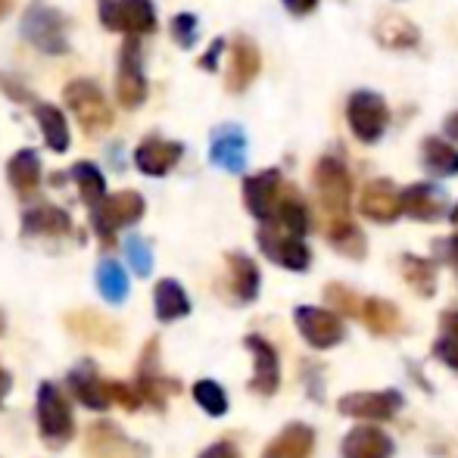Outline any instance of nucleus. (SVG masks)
<instances>
[{
  "label": "nucleus",
  "mask_w": 458,
  "mask_h": 458,
  "mask_svg": "<svg viewBox=\"0 0 458 458\" xmlns=\"http://www.w3.org/2000/svg\"><path fill=\"white\" fill-rule=\"evenodd\" d=\"M315 191H318V199L325 206V212L331 216V222L337 218H350V193H352V182L350 172L340 159L325 157L315 165Z\"/></svg>",
  "instance_id": "nucleus-1"
},
{
  "label": "nucleus",
  "mask_w": 458,
  "mask_h": 458,
  "mask_svg": "<svg viewBox=\"0 0 458 458\" xmlns=\"http://www.w3.org/2000/svg\"><path fill=\"white\" fill-rule=\"evenodd\" d=\"M346 122H350V131L356 134L362 144H374V140L384 138L386 125H390V109H386L380 94L359 91L346 103Z\"/></svg>",
  "instance_id": "nucleus-2"
},
{
  "label": "nucleus",
  "mask_w": 458,
  "mask_h": 458,
  "mask_svg": "<svg viewBox=\"0 0 458 458\" xmlns=\"http://www.w3.org/2000/svg\"><path fill=\"white\" fill-rule=\"evenodd\" d=\"M405 405L403 393L396 390H362V393H346L340 396L337 409L346 418H362V421H386Z\"/></svg>",
  "instance_id": "nucleus-3"
},
{
  "label": "nucleus",
  "mask_w": 458,
  "mask_h": 458,
  "mask_svg": "<svg viewBox=\"0 0 458 458\" xmlns=\"http://www.w3.org/2000/svg\"><path fill=\"white\" fill-rule=\"evenodd\" d=\"M100 19L113 31H131V35H147L157 29V13L150 0H103Z\"/></svg>",
  "instance_id": "nucleus-4"
},
{
  "label": "nucleus",
  "mask_w": 458,
  "mask_h": 458,
  "mask_svg": "<svg viewBox=\"0 0 458 458\" xmlns=\"http://www.w3.org/2000/svg\"><path fill=\"white\" fill-rule=\"evenodd\" d=\"M66 103L75 109V115H79L81 128L88 134H100L113 125V113H109L106 100H103L100 88L94 81H72L66 88Z\"/></svg>",
  "instance_id": "nucleus-5"
},
{
  "label": "nucleus",
  "mask_w": 458,
  "mask_h": 458,
  "mask_svg": "<svg viewBox=\"0 0 458 458\" xmlns=\"http://www.w3.org/2000/svg\"><path fill=\"white\" fill-rule=\"evenodd\" d=\"M22 35L44 54H66V29H63L60 13L44 4H31L25 13Z\"/></svg>",
  "instance_id": "nucleus-6"
},
{
  "label": "nucleus",
  "mask_w": 458,
  "mask_h": 458,
  "mask_svg": "<svg viewBox=\"0 0 458 458\" xmlns=\"http://www.w3.org/2000/svg\"><path fill=\"white\" fill-rule=\"evenodd\" d=\"M293 318H296V331L302 334V340L312 350H331V346H337L344 340V321L331 309L300 306Z\"/></svg>",
  "instance_id": "nucleus-7"
},
{
  "label": "nucleus",
  "mask_w": 458,
  "mask_h": 458,
  "mask_svg": "<svg viewBox=\"0 0 458 458\" xmlns=\"http://www.w3.org/2000/svg\"><path fill=\"white\" fill-rule=\"evenodd\" d=\"M140 212H144V199H140V193H134V191H122V193H115V197H103L100 203L94 206V228L100 231V234H113V231L122 228V225L138 222Z\"/></svg>",
  "instance_id": "nucleus-8"
},
{
  "label": "nucleus",
  "mask_w": 458,
  "mask_h": 458,
  "mask_svg": "<svg viewBox=\"0 0 458 458\" xmlns=\"http://www.w3.org/2000/svg\"><path fill=\"white\" fill-rule=\"evenodd\" d=\"M359 209H362L365 218L371 222H396L403 216V203H399V191L393 182L386 178H374L362 187V197H359Z\"/></svg>",
  "instance_id": "nucleus-9"
},
{
  "label": "nucleus",
  "mask_w": 458,
  "mask_h": 458,
  "mask_svg": "<svg viewBox=\"0 0 458 458\" xmlns=\"http://www.w3.org/2000/svg\"><path fill=\"white\" fill-rule=\"evenodd\" d=\"M259 247L266 250L268 259H275L277 266L290 268V272H306L312 256L309 247L302 243V237H290V234H277L272 228L259 231Z\"/></svg>",
  "instance_id": "nucleus-10"
},
{
  "label": "nucleus",
  "mask_w": 458,
  "mask_h": 458,
  "mask_svg": "<svg viewBox=\"0 0 458 458\" xmlns=\"http://www.w3.org/2000/svg\"><path fill=\"white\" fill-rule=\"evenodd\" d=\"M243 197H247V206L259 222H272L277 199H281V175L275 169L259 172V175L247 178L243 184Z\"/></svg>",
  "instance_id": "nucleus-11"
},
{
  "label": "nucleus",
  "mask_w": 458,
  "mask_h": 458,
  "mask_svg": "<svg viewBox=\"0 0 458 458\" xmlns=\"http://www.w3.org/2000/svg\"><path fill=\"white\" fill-rule=\"evenodd\" d=\"M243 344H247V350L253 352V365H256L253 384L250 386H253L259 396H272L277 386H281V362H277L275 346L262 337H247Z\"/></svg>",
  "instance_id": "nucleus-12"
},
{
  "label": "nucleus",
  "mask_w": 458,
  "mask_h": 458,
  "mask_svg": "<svg viewBox=\"0 0 458 458\" xmlns=\"http://www.w3.org/2000/svg\"><path fill=\"white\" fill-rule=\"evenodd\" d=\"M147 100V81L140 72V47L138 41H128L122 50V72H119V103L125 109H138Z\"/></svg>",
  "instance_id": "nucleus-13"
},
{
  "label": "nucleus",
  "mask_w": 458,
  "mask_h": 458,
  "mask_svg": "<svg viewBox=\"0 0 458 458\" xmlns=\"http://www.w3.org/2000/svg\"><path fill=\"white\" fill-rule=\"evenodd\" d=\"M38 421H41V430L47 440L50 437L66 440L69 430H72V415H69L63 396L50 384H44L41 393H38Z\"/></svg>",
  "instance_id": "nucleus-14"
},
{
  "label": "nucleus",
  "mask_w": 458,
  "mask_h": 458,
  "mask_svg": "<svg viewBox=\"0 0 458 458\" xmlns=\"http://www.w3.org/2000/svg\"><path fill=\"white\" fill-rule=\"evenodd\" d=\"M259 75V50L250 38H241V41L231 47V63H228V85L231 94H241L253 85V79Z\"/></svg>",
  "instance_id": "nucleus-15"
},
{
  "label": "nucleus",
  "mask_w": 458,
  "mask_h": 458,
  "mask_svg": "<svg viewBox=\"0 0 458 458\" xmlns=\"http://www.w3.org/2000/svg\"><path fill=\"white\" fill-rule=\"evenodd\" d=\"M344 458H390L393 455V440L380 428L371 424H359L346 434L344 440Z\"/></svg>",
  "instance_id": "nucleus-16"
},
{
  "label": "nucleus",
  "mask_w": 458,
  "mask_h": 458,
  "mask_svg": "<svg viewBox=\"0 0 458 458\" xmlns=\"http://www.w3.org/2000/svg\"><path fill=\"white\" fill-rule=\"evenodd\" d=\"M399 203H403L405 216H411L415 222H437L446 212L443 193H437V187L430 184H411L399 191Z\"/></svg>",
  "instance_id": "nucleus-17"
},
{
  "label": "nucleus",
  "mask_w": 458,
  "mask_h": 458,
  "mask_svg": "<svg viewBox=\"0 0 458 458\" xmlns=\"http://www.w3.org/2000/svg\"><path fill=\"white\" fill-rule=\"evenodd\" d=\"M212 163L222 165L228 172H241L243 159H247V140H243V131L234 125H225L212 134Z\"/></svg>",
  "instance_id": "nucleus-18"
},
{
  "label": "nucleus",
  "mask_w": 458,
  "mask_h": 458,
  "mask_svg": "<svg viewBox=\"0 0 458 458\" xmlns=\"http://www.w3.org/2000/svg\"><path fill=\"white\" fill-rule=\"evenodd\" d=\"M315 446V430L309 424H287L281 434L268 443L266 458H309Z\"/></svg>",
  "instance_id": "nucleus-19"
},
{
  "label": "nucleus",
  "mask_w": 458,
  "mask_h": 458,
  "mask_svg": "<svg viewBox=\"0 0 458 458\" xmlns=\"http://www.w3.org/2000/svg\"><path fill=\"white\" fill-rule=\"evenodd\" d=\"M182 159V144L172 140H144L134 153V163L144 175H165Z\"/></svg>",
  "instance_id": "nucleus-20"
},
{
  "label": "nucleus",
  "mask_w": 458,
  "mask_h": 458,
  "mask_svg": "<svg viewBox=\"0 0 458 458\" xmlns=\"http://www.w3.org/2000/svg\"><path fill=\"white\" fill-rule=\"evenodd\" d=\"M359 318L365 321L368 331L380 334V337H386V334H399V327H403V315H399L396 302L390 300H380V296H368L365 302H359Z\"/></svg>",
  "instance_id": "nucleus-21"
},
{
  "label": "nucleus",
  "mask_w": 458,
  "mask_h": 458,
  "mask_svg": "<svg viewBox=\"0 0 458 458\" xmlns=\"http://www.w3.org/2000/svg\"><path fill=\"white\" fill-rule=\"evenodd\" d=\"M374 38H377L384 47L409 50L418 44V29L403 16H384L377 25H374Z\"/></svg>",
  "instance_id": "nucleus-22"
},
{
  "label": "nucleus",
  "mask_w": 458,
  "mask_h": 458,
  "mask_svg": "<svg viewBox=\"0 0 458 458\" xmlns=\"http://www.w3.org/2000/svg\"><path fill=\"white\" fill-rule=\"evenodd\" d=\"M228 266H231V281H234L237 300L243 302L256 300V293H259V268H256V262L243 253H231Z\"/></svg>",
  "instance_id": "nucleus-23"
},
{
  "label": "nucleus",
  "mask_w": 458,
  "mask_h": 458,
  "mask_svg": "<svg viewBox=\"0 0 458 458\" xmlns=\"http://www.w3.org/2000/svg\"><path fill=\"white\" fill-rule=\"evenodd\" d=\"M327 241H331V247L337 250V253L350 256V259H362L365 250H368L362 231H359L350 218H337V222H331V228H327Z\"/></svg>",
  "instance_id": "nucleus-24"
},
{
  "label": "nucleus",
  "mask_w": 458,
  "mask_h": 458,
  "mask_svg": "<svg viewBox=\"0 0 458 458\" xmlns=\"http://www.w3.org/2000/svg\"><path fill=\"white\" fill-rule=\"evenodd\" d=\"M424 169L440 178L458 175V150L440 138H428L424 140Z\"/></svg>",
  "instance_id": "nucleus-25"
},
{
  "label": "nucleus",
  "mask_w": 458,
  "mask_h": 458,
  "mask_svg": "<svg viewBox=\"0 0 458 458\" xmlns=\"http://www.w3.org/2000/svg\"><path fill=\"white\" fill-rule=\"evenodd\" d=\"M191 312V300L182 290L178 281H159L157 287V315L163 321H175V318H184Z\"/></svg>",
  "instance_id": "nucleus-26"
},
{
  "label": "nucleus",
  "mask_w": 458,
  "mask_h": 458,
  "mask_svg": "<svg viewBox=\"0 0 458 458\" xmlns=\"http://www.w3.org/2000/svg\"><path fill=\"white\" fill-rule=\"evenodd\" d=\"M6 175H10V184L16 191H31L41 178V159H38L35 150H19L16 157L6 165Z\"/></svg>",
  "instance_id": "nucleus-27"
},
{
  "label": "nucleus",
  "mask_w": 458,
  "mask_h": 458,
  "mask_svg": "<svg viewBox=\"0 0 458 458\" xmlns=\"http://www.w3.org/2000/svg\"><path fill=\"white\" fill-rule=\"evenodd\" d=\"M38 115V125H41L44 138H47V144L54 147L56 153H63L69 147V128H66V119H63V113L56 106H50V103H41V106L35 109Z\"/></svg>",
  "instance_id": "nucleus-28"
},
{
  "label": "nucleus",
  "mask_w": 458,
  "mask_h": 458,
  "mask_svg": "<svg viewBox=\"0 0 458 458\" xmlns=\"http://www.w3.org/2000/svg\"><path fill=\"white\" fill-rule=\"evenodd\" d=\"M275 218L281 222V228L287 231L290 237H302L309 231V212H306V206H302V199L293 197V191H290V197L277 199Z\"/></svg>",
  "instance_id": "nucleus-29"
},
{
  "label": "nucleus",
  "mask_w": 458,
  "mask_h": 458,
  "mask_svg": "<svg viewBox=\"0 0 458 458\" xmlns=\"http://www.w3.org/2000/svg\"><path fill=\"white\" fill-rule=\"evenodd\" d=\"M403 275L411 284V290L421 296H434L437 290V268L428 259H418V256H405L403 259Z\"/></svg>",
  "instance_id": "nucleus-30"
},
{
  "label": "nucleus",
  "mask_w": 458,
  "mask_h": 458,
  "mask_svg": "<svg viewBox=\"0 0 458 458\" xmlns=\"http://www.w3.org/2000/svg\"><path fill=\"white\" fill-rule=\"evenodd\" d=\"M97 284H100V293L106 296L109 302H122L128 293V277L122 272V266H115V262H103L100 268H97Z\"/></svg>",
  "instance_id": "nucleus-31"
},
{
  "label": "nucleus",
  "mask_w": 458,
  "mask_h": 458,
  "mask_svg": "<svg viewBox=\"0 0 458 458\" xmlns=\"http://www.w3.org/2000/svg\"><path fill=\"white\" fill-rule=\"evenodd\" d=\"M66 228H69L66 212L54 209V206H41V209L25 216V231H35V234H50V231H66Z\"/></svg>",
  "instance_id": "nucleus-32"
},
{
  "label": "nucleus",
  "mask_w": 458,
  "mask_h": 458,
  "mask_svg": "<svg viewBox=\"0 0 458 458\" xmlns=\"http://www.w3.org/2000/svg\"><path fill=\"white\" fill-rule=\"evenodd\" d=\"M193 399H197V403L203 405V411H209V415H225V411H228V396H225V390L216 380H197V384H193Z\"/></svg>",
  "instance_id": "nucleus-33"
},
{
  "label": "nucleus",
  "mask_w": 458,
  "mask_h": 458,
  "mask_svg": "<svg viewBox=\"0 0 458 458\" xmlns=\"http://www.w3.org/2000/svg\"><path fill=\"white\" fill-rule=\"evenodd\" d=\"M72 175H75V182H79L81 187V193H85V199L88 203H100L103 199V193H106V182H103V175L94 169L91 163H79L72 169Z\"/></svg>",
  "instance_id": "nucleus-34"
},
{
  "label": "nucleus",
  "mask_w": 458,
  "mask_h": 458,
  "mask_svg": "<svg viewBox=\"0 0 458 458\" xmlns=\"http://www.w3.org/2000/svg\"><path fill=\"white\" fill-rule=\"evenodd\" d=\"M72 386H75V393H79V399L88 405V409H106V405H109L106 390H103L100 380L81 377V374H72Z\"/></svg>",
  "instance_id": "nucleus-35"
},
{
  "label": "nucleus",
  "mask_w": 458,
  "mask_h": 458,
  "mask_svg": "<svg viewBox=\"0 0 458 458\" xmlns=\"http://www.w3.org/2000/svg\"><path fill=\"white\" fill-rule=\"evenodd\" d=\"M125 253H128V262L138 275H150V266H153V256H150V247H147L140 237H128L125 243Z\"/></svg>",
  "instance_id": "nucleus-36"
},
{
  "label": "nucleus",
  "mask_w": 458,
  "mask_h": 458,
  "mask_svg": "<svg viewBox=\"0 0 458 458\" xmlns=\"http://www.w3.org/2000/svg\"><path fill=\"white\" fill-rule=\"evenodd\" d=\"M172 31H175L182 47H191L193 35H197V19H193L191 13H182V16H175V22H172Z\"/></svg>",
  "instance_id": "nucleus-37"
},
{
  "label": "nucleus",
  "mask_w": 458,
  "mask_h": 458,
  "mask_svg": "<svg viewBox=\"0 0 458 458\" xmlns=\"http://www.w3.org/2000/svg\"><path fill=\"white\" fill-rule=\"evenodd\" d=\"M434 352H437V356H440L449 368H455V371H458V344H455V340H446V337L437 340Z\"/></svg>",
  "instance_id": "nucleus-38"
},
{
  "label": "nucleus",
  "mask_w": 458,
  "mask_h": 458,
  "mask_svg": "<svg viewBox=\"0 0 458 458\" xmlns=\"http://www.w3.org/2000/svg\"><path fill=\"white\" fill-rule=\"evenodd\" d=\"M440 327H443V337L455 340V344H458V312H446V315H443Z\"/></svg>",
  "instance_id": "nucleus-39"
},
{
  "label": "nucleus",
  "mask_w": 458,
  "mask_h": 458,
  "mask_svg": "<svg viewBox=\"0 0 458 458\" xmlns=\"http://www.w3.org/2000/svg\"><path fill=\"white\" fill-rule=\"evenodd\" d=\"M199 458H237V453L231 443H216V446H209Z\"/></svg>",
  "instance_id": "nucleus-40"
},
{
  "label": "nucleus",
  "mask_w": 458,
  "mask_h": 458,
  "mask_svg": "<svg viewBox=\"0 0 458 458\" xmlns=\"http://www.w3.org/2000/svg\"><path fill=\"white\" fill-rule=\"evenodd\" d=\"M284 6L290 13H296V16H306V13H312L318 6V0H284Z\"/></svg>",
  "instance_id": "nucleus-41"
},
{
  "label": "nucleus",
  "mask_w": 458,
  "mask_h": 458,
  "mask_svg": "<svg viewBox=\"0 0 458 458\" xmlns=\"http://www.w3.org/2000/svg\"><path fill=\"white\" fill-rule=\"evenodd\" d=\"M218 54H222V41H216V44H212V50H209V54H206L203 66H212V63L218 60Z\"/></svg>",
  "instance_id": "nucleus-42"
},
{
  "label": "nucleus",
  "mask_w": 458,
  "mask_h": 458,
  "mask_svg": "<svg viewBox=\"0 0 458 458\" xmlns=\"http://www.w3.org/2000/svg\"><path fill=\"white\" fill-rule=\"evenodd\" d=\"M446 134H449V138H455V140H458V113H453V115L446 119Z\"/></svg>",
  "instance_id": "nucleus-43"
},
{
  "label": "nucleus",
  "mask_w": 458,
  "mask_h": 458,
  "mask_svg": "<svg viewBox=\"0 0 458 458\" xmlns=\"http://www.w3.org/2000/svg\"><path fill=\"white\" fill-rule=\"evenodd\" d=\"M449 253H453V266L458 268V237H453V241H449Z\"/></svg>",
  "instance_id": "nucleus-44"
},
{
  "label": "nucleus",
  "mask_w": 458,
  "mask_h": 458,
  "mask_svg": "<svg viewBox=\"0 0 458 458\" xmlns=\"http://www.w3.org/2000/svg\"><path fill=\"white\" fill-rule=\"evenodd\" d=\"M4 390H6V374H0V396H4Z\"/></svg>",
  "instance_id": "nucleus-45"
},
{
  "label": "nucleus",
  "mask_w": 458,
  "mask_h": 458,
  "mask_svg": "<svg viewBox=\"0 0 458 458\" xmlns=\"http://www.w3.org/2000/svg\"><path fill=\"white\" fill-rule=\"evenodd\" d=\"M455 222H458V212H455Z\"/></svg>",
  "instance_id": "nucleus-46"
}]
</instances>
